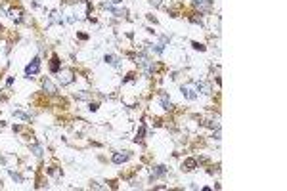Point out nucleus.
<instances>
[{"mask_svg": "<svg viewBox=\"0 0 287 191\" xmlns=\"http://www.w3.org/2000/svg\"><path fill=\"white\" fill-rule=\"evenodd\" d=\"M38 69H40V61H38V58H35L29 65H27V69H25V73L27 75H37L38 73Z\"/></svg>", "mask_w": 287, "mask_h": 191, "instance_id": "f257e3e1", "label": "nucleus"}, {"mask_svg": "<svg viewBox=\"0 0 287 191\" xmlns=\"http://www.w3.org/2000/svg\"><path fill=\"white\" fill-rule=\"evenodd\" d=\"M60 80H61V84H71L73 82V71H69V69L60 71Z\"/></svg>", "mask_w": 287, "mask_h": 191, "instance_id": "f03ea898", "label": "nucleus"}, {"mask_svg": "<svg viewBox=\"0 0 287 191\" xmlns=\"http://www.w3.org/2000/svg\"><path fill=\"white\" fill-rule=\"evenodd\" d=\"M195 8H199V12H209L213 8V0H195Z\"/></svg>", "mask_w": 287, "mask_h": 191, "instance_id": "7ed1b4c3", "label": "nucleus"}, {"mask_svg": "<svg viewBox=\"0 0 287 191\" xmlns=\"http://www.w3.org/2000/svg\"><path fill=\"white\" fill-rule=\"evenodd\" d=\"M195 86H192V84H186V86H182V94L188 98V99H195Z\"/></svg>", "mask_w": 287, "mask_h": 191, "instance_id": "20e7f679", "label": "nucleus"}, {"mask_svg": "<svg viewBox=\"0 0 287 191\" xmlns=\"http://www.w3.org/2000/svg\"><path fill=\"white\" fill-rule=\"evenodd\" d=\"M44 92H46V94H50V96H54V94H58V90H56V86H54L50 80H44Z\"/></svg>", "mask_w": 287, "mask_h": 191, "instance_id": "39448f33", "label": "nucleus"}, {"mask_svg": "<svg viewBox=\"0 0 287 191\" xmlns=\"http://www.w3.org/2000/svg\"><path fill=\"white\" fill-rule=\"evenodd\" d=\"M50 71H52V73H58V71H60V58H58V55H52Z\"/></svg>", "mask_w": 287, "mask_h": 191, "instance_id": "423d86ee", "label": "nucleus"}, {"mask_svg": "<svg viewBox=\"0 0 287 191\" xmlns=\"http://www.w3.org/2000/svg\"><path fill=\"white\" fill-rule=\"evenodd\" d=\"M126 159H128V155H126V153H123V155H121V153H115V155H113V163H117V164L125 163Z\"/></svg>", "mask_w": 287, "mask_h": 191, "instance_id": "0eeeda50", "label": "nucleus"}, {"mask_svg": "<svg viewBox=\"0 0 287 191\" xmlns=\"http://www.w3.org/2000/svg\"><path fill=\"white\" fill-rule=\"evenodd\" d=\"M195 164H197V161H195V159H188V161L184 163V168H186V170H193Z\"/></svg>", "mask_w": 287, "mask_h": 191, "instance_id": "6e6552de", "label": "nucleus"}, {"mask_svg": "<svg viewBox=\"0 0 287 191\" xmlns=\"http://www.w3.org/2000/svg\"><path fill=\"white\" fill-rule=\"evenodd\" d=\"M161 105H163V109H170V107H172L170 102L167 99V96H161Z\"/></svg>", "mask_w": 287, "mask_h": 191, "instance_id": "1a4fd4ad", "label": "nucleus"}, {"mask_svg": "<svg viewBox=\"0 0 287 191\" xmlns=\"http://www.w3.org/2000/svg\"><path fill=\"white\" fill-rule=\"evenodd\" d=\"M10 17H14L15 21H19L21 19V12H19V10H10Z\"/></svg>", "mask_w": 287, "mask_h": 191, "instance_id": "9d476101", "label": "nucleus"}, {"mask_svg": "<svg viewBox=\"0 0 287 191\" xmlns=\"http://www.w3.org/2000/svg\"><path fill=\"white\" fill-rule=\"evenodd\" d=\"M105 61L111 63V65H119V63H117V58H113V55H105Z\"/></svg>", "mask_w": 287, "mask_h": 191, "instance_id": "9b49d317", "label": "nucleus"}, {"mask_svg": "<svg viewBox=\"0 0 287 191\" xmlns=\"http://www.w3.org/2000/svg\"><path fill=\"white\" fill-rule=\"evenodd\" d=\"M144 132H146V128L142 126V128H140V132H138V136H136V141H138V140H142V136H144Z\"/></svg>", "mask_w": 287, "mask_h": 191, "instance_id": "f8f14e48", "label": "nucleus"}, {"mask_svg": "<svg viewBox=\"0 0 287 191\" xmlns=\"http://www.w3.org/2000/svg\"><path fill=\"white\" fill-rule=\"evenodd\" d=\"M193 48L195 50H205V46H203V44H199V42H193Z\"/></svg>", "mask_w": 287, "mask_h": 191, "instance_id": "ddd939ff", "label": "nucleus"}, {"mask_svg": "<svg viewBox=\"0 0 287 191\" xmlns=\"http://www.w3.org/2000/svg\"><path fill=\"white\" fill-rule=\"evenodd\" d=\"M10 176H12V178H14V180H15V182H21V178H19V176H17V174H15V172H10Z\"/></svg>", "mask_w": 287, "mask_h": 191, "instance_id": "4468645a", "label": "nucleus"}, {"mask_svg": "<svg viewBox=\"0 0 287 191\" xmlns=\"http://www.w3.org/2000/svg\"><path fill=\"white\" fill-rule=\"evenodd\" d=\"M98 109V103H90V111H96Z\"/></svg>", "mask_w": 287, "mask_h": 191, "instance_id": "2eb2a0df", "label": "nucleus"}, {"mask_svg": "<svg viewBox=\"0 0 287 191\" xmlns=\"http://www.w3.org/2000/svg\"><path fill=\"white\" fill-rule=\"evenodd\" d=\"M151 4H155V6H159V4H161V0H151Z\"/></svg>", "mask_w": 287, "mask_h": 191, "instance_id": "dca6fc26", "label": "nucleus"}]
</instances>
